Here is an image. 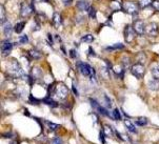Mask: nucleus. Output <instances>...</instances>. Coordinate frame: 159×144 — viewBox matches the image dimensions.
Here are the masks:
<instances>
[{"instance_id": "nucleus-1", "label": "nucleus", "mask_w": 159, "mask_h": 144, "mask_svg": "<svg viewBox=\"0 0 159 144\" xmlns=\"http://www.w3.org/2000/svg\"><path fill=\"white\" fill-rule=\"evenodd\" d=\"M7 74L11 75L12 77H15V78L24 76V72L22 68H21L19 62L15 59H12L9 63H7Z\"/></svg>"}, {"instance_id": "nucleus-2", "label": "nucleus", "mask_w": 159, "mask_h": 144, "mask_svg": "<svg viewBox=\"0 0 159 144\" xmlns=\"http://www.w3.org/2000/svg\"><path fill=\"white\" fill-rule=\"evenodd\" d=\"M77 66L79 68L80 73H81L83 76L85 77H92V78H95V71H94L93 68H91L88 63H84V62H78L77 63Z\"/></svg>"}, {"instance_id": "nucleus-3", "label": "nucleus", "mask_w": 159, "mask_h": 144, "mask_svg": "<svg viewBox=\"0 0 159 144\" xmlns=\"http://www.w3.org/2000/svg\"><path fill=\"white\" fill-rule=\"evenodd\" d=\"M54 94L57 96L59 99H64V98H66L69 95V89L66 87V85H64L62 83H59L57 85H55Z\"/></svg>"}, {"instance_id": "nucleus-4", "label": "nucleus", "mask_w": 159, "mask_h": 144, "mask_svg": "<svg viewBox=\"0 0 159 144\" xmlns=\"http://www.w3.org/2000/svg\"><path fill=\"white\" fill-rule=\"evenodd\" d=\"M122 9L125 10V12H126L128 14L135 15L137 14V12H138L139 5L138 3H135V2H133V1H125V2H123V4H122Z\"/></svg>"}, {"instance_id": "nucleus-5", "label": "nucleus", "mask_w": 159, "mask_h": 144, "mask_svg": "<svg viewBox=\"0 0 159 144\" xmlns=\"http://www.w3.org/2000/svg\"><path fill=\"white\" fill-rule=\"evenodd\" d=\"M131 73L133 74L137 79L143 78V76L145 74V68H144L143 64H141V63H136V64L132 65Z\"/></svg>"}, {"instance_id": "nucleus-6", "label": "nucleus", "mask_w": 159, "mask_h": 144, "mask_svg": "<svg viewBox=\"0 0 159 144\" xmlns=\"http://www.w3.org/2000/svg\"><path fill=\"white\" fill-rule=\"evenodd\" d=\"M136 32L134 30V28L132 25H126L123 32V36H125V40L126 43H131L136 37Z\"/></svg>"}, {"instance_id": "nucleus-7", "label": "nucleus", "mask_w": 159, "mask_h": 144, "mask_svg": "<svg viewBox=\"0 0 159 144\" xmlns=\"http://www.w3.org/2000/svg\"><path fill=\"white\" fill-rule=\"evenodd\" d=\"M145 34L150 37H157L159 35V25L156 22H151L145 28Z\"/></svg>"}, {"instance_id": "nucleus-8", "label": "nucleus", "mask_w": 159, "mask_h": 144, "mask_svg": "<svg viewBox=\"0 0 159 144\" xmlns=\"http://www.w3.org/2000/svg\"><path fill=\"white\" fill-rule=\"evenodd\" d=\"M133 28L138 35H143L145 33V28H147V26H145L144 22L142 20H135L134 21Z\"/></svg>"}, {"instance_id": "nucleus-9", "label": "nucleus", "mask_w": 159, "mask_h": 144, "mask_svg": "<svg viewBox=\"0 0 159 144\" xmlns=\"http://www.w3.org/2000/svg\"><path fill=\"white\" fill-rule=\"evenodd\" d=\"M33 11L34 10H33V7H32V5L23 2L20 7V16L21 17H29V16L32 14Z\"/></svg>"}, {"instance_id": "nucleus-10", "label": "nucleus", "mask_w": 159, "mask_h": 144, "mask_svg": "<svg viewBox=\"0 0 159 144\" xmlns=\"http://www.w3.org/2000/svg\"><path fill=\"white\" fill-rule=\"evenodd\" d=\"M13 50V44L10 40H4L1 42V52L2 55H9Z\"/></svg>"}, {"instance_id": "nucleus-11", "label": "nucleus", "mask_w": 159, "mask_h": 144, "mask_svg": "<svg viewBox=\"0 0 159 144\" xmlns=\"http://www.w3.org/2000/svg\"><path fill=\"white\" fill-rule=\"evenodd\" d=\"M76 7L80 12H89V10H90V7H91L90 3H89L87 0H78Z\"/></svg>"}, {"instance_id": "nucleus-12", "label": "nucleus", "mask_w": 159, "mask_h": 144, "mask_svg": "<svg viewBox=\"0 0 159 144\" xmlns=\"http://www.w3.org/2000/svg\"><path fill=\"white\" fill-rule=\"evenodd\" d=\"M42 78V72L39 68H34L33 70L31 71V76H30V79L33 80V81H36L38 79Z\"/></svg>"}, {"instance_id": "nucleus-13", "label": "nucleus", "mask_w": 159, "mask_h": 144, "mask_svg": "<svg viewBox=\"0 0 159 144\" xmlns=\"http://www.w3.org/2000/svg\"><path fill=\"white\" fill-rule=\"evenodd\" d=\"M148 86H149V89L152 90H158L159 89V80H157V79L150 80V81L148 82Z\"/></svg>"}, {"instance_id": "nucleus-14", "label": "nucleus", "mask_w": 159, "mask_h": 144, "mask_svg": "<svg viewBox=\"0 0 159 144\" xmlns=\"http://www.w3.org/2000/svg\"><path fill=\"white\" fill-rule=\"evenodd\" d=\"M53 24L55 28H59L61 25V16L59 13H54L53 15Z\"/></svg>"}, {"instance_id": "nucleus-15", "label": "nucleus", "mask_w": 159, "mask_h": 144, "mask_svg": "<svg viewBox=\"0 0 159 144\" xmlns=\"http://www.w3.org/2000/svg\"><path fill=\"white\" fill-rule=\"evenodd\" d=\"M103 134L106 137L112 138L113 136H114V129H113L110 125H104L103 126Z\"/></svg>"}, {"instance_id": "nucleus-16", "label": "nucleus", "mask_w": 159, "mask_h": 144, "mask_svg": "<svg viewBox=\"0 0 159 144\" xmlns=\"http://www.w3.org/2000/svg\"><path fill=\"white\" fill-rule=\"evenodd\" d=\"M154 0H138V5L139 9H145V7L152 5Z\"/></svg>"}, {"instance_id": "nucleus-17", "label": "nucleus", "mask_w": 159, "mask_h": 144, "mask_svg": "<svg viewBox=\"0 0 159 144\" xmlns=\"http://www.w3.org/2000/svg\"><path fill=\"white\" fill-rule=\"evenodd\" d=\"M125 125L126 126V129L130 130V132H132V133H137V129H136L135 125H134L133 122L130 121L129 119H125Z\"/></svg>"}, {"instance_id": "nucleus-18", "label": "nucleus", "mask_w": 159, "mask_h": 144, "mask_svg": "<svg viewBox=\"0 0 159 144\" xmlns=\"http://www.w3.org/2000/svg\"><path fill=\"white\" fill-rule=\"evenodd\" d=\"M13 26L10 22H5L3 24V32L5 36H11V33H12Z\"/></svg>"}, {"instance_id": "nucleus-19", "label": "nucleus", "mask_w": 159, "mask_h": 144, "mask_svg": "<svg viewBox=\"0 0 159 144\" xmlns=\"http://www.w3.org/2000/svg\"><path fill=\"white\" fill-rule=\"evenodd\" d=\"M42 102H43L44 104H47V105L52 106V107H56V106H58V103L55 102V101H54L52 98H50V97L44 98V99L42 100Z\"/></svg>"}, {"instance_id": "nucleus-20", "label": "nucleus", "mask_w": 159, "mask_h": 144, "mask_svg": "<svg viewBox=\"0 0 159 144\" xmlns=\"http://www.w3.org/2000/svg\"><path fill=\"white\" fill-rule=\"evenodd\" d=\"M30 56H31L33 59L38 60V59H40V57H41V53L37 50H30Z\"/></svg>"}, {"instance_id": "nucleus-21", "label": "nucleus", "mask_w": 159, "mask_h": 144, "mask_svg": "<svg viewBox=\"0 0 159 144\" xmlns=\"http://www.w3.org/2000/svg\"><path fill=\"white\" fill-rule=\"evenodd\" d=\"M24 25H25V22H18L17 24L15 25V32L17 34H20L21 32L23 31V28H24Z\"/></svg>"}, {"instance_id": "nucleus-22", "label": "nucleus", "mask_w": 159, "mask_h": 144, "mask_svg": "<svg viewBox=\"0 0 159 144\" xmlns=\"http://www.w3.org/2000/svg\"><path fill=\"white\" fill-rule=\"evenodd\" d=\"M125 49V45L121 44V43H116L114 45H112V46H109L107 47V50H123Z\"/></svg>"}, {"instance_id": "nucleus-23", "label": "nucleus", "mask_w": 159, "mask_h": 144, "mask_svg": "<svg viewBox=\"0 0 159 144\" xmlns=\"http://www.w3.org/2000/svg\"><path fill=\"white\" fill-rule=\"evenodd\" d=\"M110 7H111L113 11H119V10H121V5H120L119 2H117V1H112L111 4H110Z\"/></svg>"}, {"instance_id": "nucleus-24", "label": "nucleus", "mask_w": 159, "mask_h": 144, "mask_svg": "<svg viewBox=\"0 0 159 144\" xmlns=\"http://www.w3.org/2000/svg\"><path fill=\"white\" fill-rule=\"evenodd\" d=\"M44 123L47 124L48 129L50 130H56L59 127L58 124H55V123H52V122H48V121H44Z\"/></svg>"}, {"instance_id": "nucleus-25", "label": "nucleus", "mask_w": 159, "mask_h": 144, "mask_svg": "<svg viewBox=\"0 0 159 144\" xmlns=\"http://www.w3.org/2000/svg\"><path fill=\"white\" fill-rule=\"evenodd\" d=\"M136 124L139 125V126H143V125L148 124V119L144 118V117H141V118H138L136 121Z\"/></svg>"}, {"instance_id": "nucleus-26", "label": "nucleus", "mask_w": 159, "mask_h": 144, "mask_svg": "<svg viewBox=\"0 0 159 144\" xmlns=\"http://www.w3.org/2000/svg\"><path fill=\"white\" fill-rule=\"evenodd\" d=\"M152 76L154 77V79L159 80V66H154L152 68Z\"/></svg>"}, {"instance_id": "nucleus-27", "label": "nucleus", "mask_w": 159, "mask_h": 144, "mask_svg": "<svg viewBox=\"0 0 159 144\" xmlns=\"http://www.w3.org/2000/svg\"><path fill=\"white\" fill-rule=\"evenodd\" d=\"M93 40H94V37H93V35H91V34H88V35L83 36L81 38L82 42H89V43H91Z\"/></svg>"}, {"instance_id": "nucleus-28", "label": "nucleus", "mask_w": 159, "mask_h": 144, "mask_svg": "<svg viewBox=\"0 0 159 144\" xmlns=\"http://www.w3.org/2000/svg\"><path fill=\"white\" fill-rule=\"evenodd\" d=\"M136 60L138 61V63H143L144 61H145V55L143 54V53H139L138 55H137V57H136Z\"/></svg>"}, {"instance_id": "nucleus-29", "label": "nucleus", "mask_w": 159, "mask_h": 144, "mask_svg": "<svg viewBox=\"0 0 159 144\" xmlns=\"http://www.w3.org/2000/svg\"><path fill=\"white\" fill-rule=\"evenodd\" d=\"M89 17L92 18V19H95L96 18V10L93 7H91L90 10H89Z\"/></svg>"}, {"instance_id": "nucleus-30", "label": "nucleus", "mask_w": 159, "mask_h": 144, "mask_svg": "<svg viewBox=\"0 0 159 144\" xmlns=\"http://www.w3.org/2000/svg\"><path fill=\"white\" fill-rule=\"evenodd\" d=\"M112 116H113V119H115V120H120L121 119L119 111H118V109H114V111H113Z\"/></svg>"}, {"instance_id": "nucleus-31", "label": "nucleus", "mask_w": 159, "mask_h": 144, "mask_svg": "<svg viewBox=\"0 0 159 144\" xmlns=\"http://www.w3.org/2000/svg\"><path fill=\"white\" fill-rule=\"evenodd\" d=\"M28 42H29V38L26 35H22L19 38V43L20 44H25V43H28Z\"/></svg>"}, {"instance_id": "nucleus-32", "label": "nucleus", "mask_w": 159, "mask_h": 144, "mask_svg": "<svg viewBox=\"0 0 159 144\" xmlns=\"http://www.w3.org/2000/svg\"><path fill=\"white\" fill-rule=\"evenodd\" d=\"M152 7H153V9H154V10L158 11V12H159V0H154V1H153V3H152Z\"/></svg>"}, {"instance_id": "nucleus-33", "label": "nucleus", "mask_w": 159, "mask_h": 144, "mask_svg": "<svg viewBox=\"0 0 159 144\" xmlns=\"http://www.w3.org/2000/svg\"><path fill=\"white\" fill-rule=\"evenodd\" d=\"M5 20V14H4V7L1 5V23H3Z\"/></svg>"}, {"instance_id": "nucleus-34", "label": "nucleus", "mask_w": 159, "mask_h": 144, "mask_svg": "<svg viewBox=\"0 0 159 144\" xmlns=\"http://www.w3.org/2000/svg\"><path fill=\"white\" fill-rule=\"evenodd\" d=\"M51 144H62V141H61L60 138H54Z\"/></svg>"}, {"instance_id": "nucleus-35", "label": "nucleus", "mask_w": 159, "mask_h": 144, "mask_svg": "<svg viewBox=\"0 0 159 144\" xmlns=\"http://www.w3.org/2000/svg\"><path fill=\"white\" fill-rule=\"evenodd\" d=\"M30 101H31L30 103H32V104H38V102H39V100L35 99L33 96H30Z\"/></svg>"}, {"instance_id": "nucleus-36", "label": "nucleus", "mask_w": 159, "mask_h": 144, "mask_svg": "<svg viewBox=\"0 0 159 144\" xmlns=\"http://www.w3.org/2000/svg\"><path fill=\"white\" fill-rule=\"evenodd\" d=\"M70 56H71L72 58H76L77 57V52L75 50H70Z\"/></svg>"}, {"instance_id": "nucleus-37", "label": "nucleus", "mask_w": 159, "mask_h": 144, "mask_svg": "<svg viewBox=\"0 0 159 144\" xmlns=\"http://www.w3.org/2000/svg\"><path fill=\"white\" fill-rule=\"evenodd\" d=\"M104 99H106L107 101V107H111V105H112V102H111V100H110V98L109 97H107V96H104Z\"/></svg>"}, {"instance_id": "nucleus-38", "label": "nucleus", "mask_w": 159, "mask_h": 144, "mask_svg": "<svg viewBox=\"0 0 159 144\" xmlns=\"http://www.w3.org/2000/svg\"><path fill=\"white\" fill-rule=\"evenodd\" d=\"M73 92H74V94L76 95V96H78L79 94H78V90H77V87H76V84L73 82Z\"/></svg>"}, {"instance_id": "nucleus-39", "label": "nucleus", "mask_w": 159, "mask_h": 144, "mask_svg": "<svg viewBox=\"0 0 159 144\" xmlns=\"http://www.w3.org/2000/svg\"><path fill=\"white\" fill-rule=\"evenodd\" d=\"M72 1L73 0H63V4L64 5H70L72 3Z\"/></svg>"}, {"instance_id": "nucleus-40", "label": "nucleus", "mask_w": 159, "mask_h": 144, "mask_svg": "<svg viewBox=\"0 0 159 144\" xmlns=\"http://www.w3.org/2000/svg\"><path fill=\"white\" fill-rule=\"evenodd\" d=\"M103 132H101L100 133V135H99V137H100V140H101V142H102V144H104V138H103Z\"/></svg>"}, {"instance_id": "nucleus-41", "label": "nucleus", "mask_w": 159, "mask_h": 144, "mask_svg": "<svg viewBox=\"0 0 159 144\" xmlns=\"http://www.w3.org/2000/svg\"><path fill=\"white\" fill-rule=\"evenodd\" d=\"M89 54L92 55V56H95L96 55L95 53H94V50L92 49V47H89Z\"/></svg>"}, {"instance_id": "nucleus-42", "label": "nucleus", "mask_w": 159, "mask_h": 144, "mask_svg": "<svg viewBox=\"0 0 159 144\" xmlns=\"http://www.w3.org/2000/svg\"><path fill=\"white\" fill-rule=\"evenodd\" d=\"M48 40H50V44L53 45V40H52V36H51V34H48Z\"/></svg>"}, {"instance_id": "nucleus-43", "label": "nucleus", "mask_w": 159, "mask_h": 144, "mask_svg": "<svg viewBox=\"0 0 159 144\" xmlns=\"http://www.w3.org/2000/svg\"><path fill=\"white\" fill-rule=\"evenodd\" d=\"M10 144H19V143H18V141H17V140H13Z\"/></svg>"}, {"instance_id": "nucleus-44", "label": "nucleus", "mask_w": 159, "mask_h": 144, "mask_svg": "<svg viewBox=\"0 0 159 144\" xmlns=\"http://www.w3.org/2000/svg\"><path fill=\"white\" fill-rule=\"evenodd\" d=\"M36 2H44V1H48V0H34Z\"/></svg>"}]
</instances>
